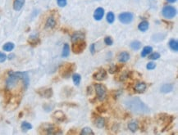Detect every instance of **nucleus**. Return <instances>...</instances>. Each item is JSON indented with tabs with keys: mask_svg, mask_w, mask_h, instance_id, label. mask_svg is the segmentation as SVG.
Returning <instances> with one entry per match:
<instances>
[{
	"mask_svg": "<svg viewBox=\"0 0 178 135\" xmlns=\"http://www.w3.org/2000/svg\"><path fill=\"white\" fill-rule=\"evenodd\" d=\"M130 59V54L127 52H120L118 55V61L120 62H126Z\"/></svg>",
	"mask_w": 178,
	"mask_h": 135,
	"instance_id": "a211bd4d",
	"label": "nucleus"
},
{
	"mask_svg": "<svg viewBox=\"0 0 178 135\" xmlns=\"http://www.w3.org/2000/svg\"><path fill=\"white\" fill-rule=\"evenodd\" d=\"M57 3L59 7H63L67 5V0H57Z\"/></svg>",
	"mask_w": 178,
	"mask_h": 135,
	"instance_id": "f704fd0d",
	"label": "nucleus"
},
{
	"mask_svg": "<svg viewBox=\"0 0 178 135\" xmlns=\"http://www.w3.org/2000/svg\"><path fill=\"white\" fill-rule=\"evenodd\" d=\"M86 43L84 42L83 40L77 42V43H73V44H72V51H73L74 53L79 54L80 52H83L85 48H86Z\"/></svg>",
	"mask_w": 178,
	"mask_h": 135,
	"instance_id": "0eeeda50",
	"label": "nucleus"
},
{
	"mask_svg": "<svg viewBox=\"0 0 178 135\" xmlns=\"http://www.w3.org/2000/svg\"><path fill=\"white\" fill-rule=\"evenodd\" d=\"M104 9L102 7H98L94 13V18L96 21H100L104 17Z\"/></svg>",
	"mask_w": 178,
	"mask_h": 135,
	"instance_id": "4468645a",
	"label": "nucleus"
},
{
	"mask_svg": "<svg viewBox=\"0 0 178 135\" xmlns=\"http://www.w3.org/2000/svg\"><path fill=\"white\" fill-rule=\"evenodd\" d=\"M14 43H11V42H8V43H6L3 47V49L4 51L6 52H11L12 49L14 48Z\"/></svg>",
	"mask_w": 178,
	"mask_h": 135,
	"instance_id": "393cba45",
	"label": "nucleus"
},
{
	"mask_svg": "<svg viewBox=\"0 0 178 135\" xmlns=\"http://www.w3.org/2000/svg\"><path fill=\"white\" fill-rule=\"evenodd\" d=\"M77 68L76 65L74 63H65L64 65L61 66L59 69V73L62 78H68L71 75V73L75 71Z\"/></svg>",
	"mask_w": 178,
	"mask_h": 135,
	"instance_id": "7ed1b4c3",
	"label": "nucleus"
},
{
	"mask_svg": "<svg viewBox=\"0 0 178 135\" xmlns=\"http://www.w3.org/2000/svg\"><path fill=\"white\" fill-rule=\"evenodd\" d=\"M131 48L133 50H139V49L141 48V43L140 41H133L131 43Z\"/></svg>",
	"mask_w": 178,
	"mask_h": 135,
	"instance_id": "c85d7f7f",
	"label": "nucleus"
},
{
	"mask_svg": "<svg viewBox=\"0 0 178 135\" xmlns=\"http://www.w3.org/2000/svg\"><path fill=\"white\" fill-rule=\"evenodd\" d=\"M29 76L26 72H12L10 71L6 80L5 98L7 103H9L13 97L17 98L20 93L28 88Z\"/></svg>",
	"mask_w": 178,
	"mask_h": 135,
	"instance_id": "f257e3e1",
	"label": "nucleus"
},
{
	"mask_svg": "<svg viewBox=\"0 0 178 135\" xmlns=\"http://www.w3.org/2000/svg\"><path fill=\"white\" fill-rule=\"evenodd\" d=\"M119 21L123 24H129L133 20V14L131 12H122L118 16Z\"/></svg>",
	"mask_w": 178,
	"mask_h": 135,
	"instance_id": "6e6552de",
	"label": "nucleus"
},
{
	"mask_svg": "<svg viewBox=\"0 0 178 135\" xmlns=\"http://www.w3.org/2000/svg\"><path fill=\"white\" fill-rule=\"evenodd\" d=\"M40 129L43 130L42 133H44L47 134H62L60 129L56 128L55 126L50 125V124H43L40 126Z\"/></svg>",
	"mask_w": 178,
	"mask_h": 135,
	"instance_id": "20e7f679",
	"label": "nucleus"
},
{
	"mask_svg": "<svg viewBox=\"0 0 178 135\" xmlns=\"http://www.w3.org/2000/svg\"><path fill=\"white\" fill-rule=\"evenodd\" d=\"M90 51H91V53L92 54H94L95 52V44L93 43V44H91V46H90Z\"/></svg>",
	"mask_w": 178,
	"mask_h": 135,
	"instance_id": "4c0bfd02",
	"label": "nucleus"
},
{
	"mask_svg": "<svg viewBox=\"0 0 178 135\" xmlns=\"http://www.w3.org/2000/svg\"><path fill=\"white\" fill-rule=\"evenodd\" d=\"M40 38H39V35L37 34H31V36L29 37V39H28V43H30L31 45H32V46H35L38 43H40Z\"/></svg>",
	"mask_w": 178,
	"mask_h": 135,
	"instance_id": "2eb2a0df",
	"label": "nucleus"
},
{
	"mask_svg": "<svg viewBox=\"0 0 178 135\" xmlns=\"http://www.w3.org/2000/svg\"><path fill=\"white\" fill-rule=\"evenodd\" d=\"M152 51H153V48H152L150 46L144 47V48H143V50H142V52H141V57H146V56L149 55V53H150Z\"/></svg>",
	"mask_w": 178,
	"mask_h": 135,
	"instance_id": "b1692460",
	"label": "nucleus"
},
{
	"mask_svg": "<svg viewBox=\"0 0 178 135\" xmlns=\"http://www.w3.org/2000/svg\"><path fill=\"white\" fill-rule=\"evenodd\" d=\"M147 88V85L146 84L144 83V82H140V83L136 84L135 86V92H139V93H142L145 91V89Z\"/></svg>",
	"mask_w": 178,
	"mask_h": 135,
	"instance_id": "f3484780",
	"label": "nucleus"
},
{
	"mask_svg": "<svg viewBox=\"0 0 178 135\" xmlns=\"http://www.w3.org/2000/svg\"><path fill=\"white\" fill-rule=\"evenodd\" d=\"M53 118L55 120H57V121H59V122H62V121H64L66 120V116L61 110H57L53 115Z\"/></svg>",
	"mask_w": 178,
	"mask_h": 135,
	"instance_id": "f8f14e48",
	"label": "nucleus"
},
{
	"mask_svg": "<svg viewBox=\"0 0 178 135\" xmlns=\"http://www.w3.org/2000/svg\"><path fill=\"white\" fill-rule=\"evenodd\" d=\"M13 56H14V55H10L9 57H8V58H9V59H12V57H13Z\"/></svg>",
	"mask_w": 178,
	"mask_h": 135,
	"instance_id": "ea45409f",
	"label": "nucleus"
},
{
	"mask_svg": "<svg viewBox=\"0 0 178 135\" xmlns=\"http://www.w3.org/2000/svg\"><path fill=\"white\" fill-rule=\"evenodd\" d=\"M95 89L98 98L100 101H103L105 98V97H106V89H105V87L100 84H96L95 85Z\"/></svg>",
	"mask_w": 178,
	"mask_h": 135,
	"instance_id": "423d86ee",
	"label": "nucleus"
},
{
	"mask_svg": "<svg viewBox=\"0 0 178 135\" xmlns=\"http://www.w3.org/2000/svg\"><path fill=\"white\" fill-rule=\"evenodd\" d=\"M95 125L98 128H103L104 126V119L103 117H96L95 120Z\"/></svg>",
	"mask_w": 178,
	"mask_h": 135,
	"instance_id": "aec40b11",
	"label": "nucleus"
},
{
	"mask_svg": "<svg viewBox=\"0 0 178 135\" xmlns=\"http://www.w3.org/2000/svg\"><path fill=\"white\" fill-rule=\"evenodd\" d=\"M162 13H163V16L165 18L171 19L173 18L176 16V10L174 7L168 6L167 5V6H165L163 7Z\"/></svg>",
	"mask_w": 178,
	"mask_h": 135,
	"instance_id": "39448f33",
	"label": "nucleus"
},
{
	"mask_svg": "<svg viewBox=\"0 0 178 135\" xmlns=\"http://www.w3.org/2000/svg\"><path fill=\"white\" fill-rule=\"evenodd\" d=\"M107 77V73L104 70H100L98 71V72H96L95 74H94L93 75V78L96 80H98V81H102V80H104Z\"/></svg>",
	"mask_w": 178,
	"mask_h": 135,
	"instance_id": "9b49d317",
	"label": "nucleus"
},
{
	"mask_svg": "<svg viewBox=\"0 0 178 135\" xmlns=\"http://www.w3.org/2000/svg\"><path fill=\"white\" fill-rule=\"evenodd\" d=\"M7 59V56L3 53V52H0V63H2V62H4V61H6Z\"/></svg>",
	"mask_w": 178,
	"mask_h": 135,
	"instance_id": "c9c22d12",
	"label": "nucleus"
},
{
	"mask_svg": "<svg viewBox=\"0 0 178 135\" xmlns=\"http://www.w3.org/2000/svg\"><path fill=\"white\" fill-rule=\"evenodd\" d=\"M138 29L142 32L146 31L149 29V22H145V21L140 22L138 25Z\"/></svg>",
	"mask_w": 178,
	"mask_h": 135,
	"instance_id": "4be33fe9",
	"label": "nucleus"
},
{
	"mask_svg": "<svg viewBox=\"0 0 178 135\" xmlns=\"http://www.w3.org/2000/svg\"><path fill=\"white\" fill-rule=\"evenodd\" d=\"M104 43H105V44H107V45H109V46H111V45L113 43V40H112V38H111L110 36H107V37H105Z\"/></svg>",
	"mask_w": 178,
	"mask_h": 135,
	"instance_id": "473e14b6",
	"label": "nucleus"
},
{
	"mask_svg": "<svg viewBox=\"0 0 178 135\" xmlns=\"http://www.w3.org/2000/svg\"><path fill=\"white\" fill-rule=\"evenodd\" d=\"M36 92L39 95L45 98H50L53 96V90L51 88H41L37 89Z\"/></svg>",
	"mask_w": 178,
	"mask_h": 135,
	"instance_id": "1a4fd4ad",
	"label": "nucleus"
},
{
	"mask_svg": "<svg viewBox=\"0 0 178 135\" xmlns=\"http://www.w3.org/2000/svg\"><path fill=\"white\" fill-rule=\"evenodd\" d=\"M169 47L174 52L178 51V42L176 40H171L169 41Z\"/></svg>",
	"mask_w": 178,
	"mask_h": 135,
	"instance_id": "412c9836",
	"label": "nucleus"
},
{
	"mask_svg": "<svg viewBox=\"0 0 178 135\" xmlns=\"http://www.w3.org/2000/svg\"><path fill=\"white\" fill-rule=\"evenodd\" d=\"M85 39V34L80 31H77L73 35L71 36V42L72 43H77L79 41H82Z\"/></svg>",
	"mask_w": 178,
	"mask_h": 135,
	"instance_id": "ddd939ff",
	"label": "nucleus"
},
{
	"mask_svg": "<svg viewBox=\"0 0 178 135\" xmlns=\"http://www.w3.org/2000/svg\"><path fill=\"white\" fill-rule=\"evenodd\" d=\"M117 71H118V68H117V66H111L110 69H109V72H110L111 74H113L115 73V72H117Z\"/></svg>",
	"mask_w": 178,
	"mask_h": 135,
	"instance_id": "e433bc0d",
	"label": "nucleus"
},
{
	"mask_svg": "<svg viewBox=\"0 0 178 135\" xmlns=\"http://www.w3.org/2000/svg\"><path fill=\"white\" fill-rule=\"evenodd\" d=\"M114 21H115V16H114L113 13L112 12H108L107 15V22L112 24V23H113Z\"/></svg>",
	"mask_w": 178,
	"mask_h": 135,
	"instance_id": "7c9ffc66",
	"label": "nucleus"
},
{
	"mask_svg": "<svg viewBox=\"0 0 178 135\" xmlns=\"http://www.w3.org/2000/svg\"><path fill=\"white\" fill-rule=\"evenodd\" d=\"M155 67H156V64L154 62H149L146 66V68L148 70H154Z\"/></svg>",
	"mask_w": 178,
	"mask_h": 135,
	"instance_id": "72a5a7b5",
	"label": "nucleus"
},
{
	"mask_svg": "<svg viewBox=\"0 0 178 135\" xmlns=\"http://www.w3.org/2000/svg\"><path fill=\"white\" fill-rule=\"evenodd\" d=\"M72 80H73L74 84L77 86H78L80 84V80H81V77L79 74H74L72 75Z\"/></svg>",
	"mask_w": 178,
	"mask_h": 135,
	"instance_id": "c756f323",
	"label": "nucleus"
},
{
	"mask_svg": "<svg viewBox=\"0 0 178 135\" xmlns=\"http://www.w3.org/2000/svg\"><path fill=\"white\" fill-rule=\"evenodd\" d=\"M69 53H70V48H69V45L68 43H65L64 47H63V49H62V56L63 57H67L69 56Z\"/></svg>",
	"mask_w": 178,
	"mask_h": 135,
	"instance_id": "a878e982",
	"label": "nucleus"
},
{
	"mask_svg": "<svg viewBox=\"0 0 178 135\" xmlns=\"http://www.w3.org/2000/svg\"><path fill=\"white\" fill-rule=\"evenodd\" d=\"M139 126L137 122H135V121H131V122H130L128 124V129L131 131V132H135L137 129H138Z\"/></svg>",
	"mask_w": 178,
	"mask_h": 135,
	"instance_id": "5701e85b",
	"label": "nucleus"
},
{
	"mask_svg": "<svg viewBox=\"0 0 178 135\" xmlns=\"http://www.w3.org/2000/svg\"><path fill=\"white\" fill-rule=\"evenodd\" d=\"M125 105L127 109L137 115H144L150 112L149 108L139 98H129L125 101Z\"/></svg>",
	"mask_w": 178,
	"mask_h": 135,
	"instance_id": "f03ea898",
	"label": "nucleus"
},
{
	"mask_svg": "<svg viewBox=\"0 0 178 135\" xmlns=\"http://www.w3.org/2000/svg\"><path fill=\"white\" fill-rule=\"evenodd\" d=\"M81 135H94V132L92 131V129L89 128V127H85L84 129H82L81 132H80Z\"/></svg>",
	"mask_w": 178,
	"mask_h": 135,
	"instance_id": "cd10ccee",
	"label": "nucleus"
},
{
	"mask_svg": "<svg viewBox=\"0 0 178 135\" xmlns=\"http://www.w3.org/2000/svg\"><path fill=\"white\" fill-rule=\"evenodd\" d=\"M160 57V54L158 53V52H154V53H152L151 55L149 56V58L150 60H157Z\"/></svg>",
	"mask_w": 178,
	"mask_h": 135,
	"instance_id": "2f4dec72",
	"label": "nucleus"
},
{
	"mask_svg": "<svg viewBox=\"0 0 178 135\" xmlns=\"http://www.w3.org/2000/svg\"><path fill=\"white\" fill-rule=\"evenodd\" d=\"M26 0H14L13 1V9L15 11H20L24 6Z\"/></svg>",
	"mask_w": 178,
	"mask_h": 135,
	"instance_id": "dca6fc26",
	"label": "nucleus"
},
{
	"mask_svg": "<svg viewBox=\"0 0 178 135\" xmlns=\"http://www.w3.org/2000/svg\"><path fill=\"white\" fill-rule=\"evenodd\" d=\"M56 24H57V22H56L55 17L53 16H49L45 22V29L52 30L55 27Z\"/></svg>",
	"mask_w": 178,
	"mask_h": 135,
	"instance_id": "9d476101",
	"label": "nucleus"
},
{
	"mask_svg": "<svg viewBox=\"0 0 178 135\" xmlns=\"http://www.w3.org/2000/svg\"><path fill=\"white\" fill-rule=\"evenodd\" d=\"M167 1L168 3H175V2H176V0H167Z\"/></svg>",
	"mask_w": 178,
	"mask_h": 135,
	"instance_id": "58836bf2",
	"label": "nucleus"
},
{
	"mask_svg": "<svg viewBox=\"0 0 178 135\" xmlns=\"http://www.w3.org/2000/svg\"><path fill=\"white\" fill-rule=\"evenodd\" d=\"M32 129V125H31L30 123L26 122V121H23L22 123V129L24 132H26L28 130Z\"/></svg>",
	"mask_w": 178,
	"mask_h": 135,
	"instance_id": "bb28decb",
	"label": "nucleus"
},
{
	"mask_svg": "<svg viewBox=\"0 0 178 135\" xmlns=\"http://www.w3.org/2000/svg\"><path fill=\"white\" fill-rule=\"evenodd\" d=\"M173 89V85L171 84H165L161 87V92H164V93H167V92H172Z\"/></svg>",
	"mask_w": 178,
	"mask_h": 135,
	"instance_id": "6ab92c4d",
	"label": "nucleus"
}]
</instances>
